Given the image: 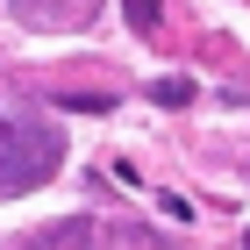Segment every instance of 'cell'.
<instances>
[{"mask_svg":"<svg viewBox=\"0 0 250 250\" xmlns=\"http://www.w3.org/2000/svg\"><path fill=\"white\" fill-rule=\"evenodd\" d=\"M64 165V129L58 122H0V200L43 186Z\"/></svg>","mask_w":250,"mask_h":250,"instance_id":"cell-1","label":"cell"},{"mask_svg":"<svg viewBox=\"0 0 250 250\" xmlns=\"http://www.w3.org/2000/svg\"><path fill=\"white\" fill-rule=\"evenodd\" d=\"M100 236H115V229H100V222H58V229H36L21 250H100Z\"/></svg>","mask_w":250,"mask_h":250,"instance_id":"cell-2","label":"cell"},{"mask_svg":"<svg viewBox=\"0 0 250 250\" xmlns=\"http://www.w3.org/2000/svg\"><path fill=\"white\" fill-rule=\"evenodd\" d=\"M15 15L29 29H79L86 21V0H15Z\"/></svg>","mask_w":250,"mask_h":250,"instance_id":"cell-3","label":"cell"},{"mask_svg":"<svg viewBox=\"0 0 250 250\" xmlns=\"http://www.w3.org/2000/svg\"><path fill=\"white\" fill-rule=\"evenodd\" d=\"M122 15H129L136 36H157V21H165V0H122Z\"/></svg>","mask_w":250,"mask_h":250,"instance_id":"cell-4","label":"cell"},{"mask_svg":"<svg viewBox=\"0 0 250 250\" xmlns=\"http://www.w3.org/2000/svg\"><path fill=\"white\" fill-rule=\"evenodd\" d=\"M64 107H72V115H107L115 93H64Z\"/></svg>","mask_w":250,"mask_h":250,"instance_id":"cell-5","label":"cell"},{"mask_svg":"<svg viewBox=\"0 0 250 250\" xmlns=\"http://www.w3.org/2000/svg\"><path fill=\"white\" fill-rule=\"evenodd\" d=\"M150 100H165V107H186V100H193V86H186V79H157V86H150Z\"/></svg>","mask_w":250,"mask_h":250,"instance_id":"cell-6","label":"cell"}]
</instances>
